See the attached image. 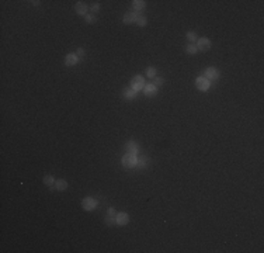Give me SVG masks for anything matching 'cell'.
<instances>
[{
	"instance_id": "obj_24",
	"label": "cell",
	"mask_w": 264,
	"mask_h": 253,
	"mask_svg": "<svg viewBox=\"0 0 264 253\" xmlns=\"http://www.w3.org/2000/svg\"><path fill=\"white\" fill-rule=\"evenodd\" d=\"M117 214H118V212L115 211L114 208H108V209H107V215H108V217H114L115 218V217H117Z\"/></svg>"
},
{
	"instance_id": "obj_23",
	"label": "cell",
	"mask_w": 264,
	"mask_h": 253,
	"mask_svg": "<svg viewBox=\"0 0 264 253\" xmlns=\"http://www.w3.org/2000/svg\"><path fill=\"white\" fill-rule=\"evenodd\" d=\"M164 83V79L163 77H155V83H153V85L156 86V87H159V86H162Z\"/></svg>"
},
{
	"instance_id": "obj_9",
	"label": "cell",
	"mask_w": 264,
	"mask_h": 253,
	"mask_svg": "<svg viewBox=\"0 0 264 253\" xmlns=\"http://www.w3.org/2000/svg\"><path fill=\"white\" fill-rule=\"evenodd\" d=\"M125 149H126V153H131V155H136L139 150V146L135 141H128L125 144Z\"/></svg>"
},
{
	"instance_id": "obj_5",
	"label": "cell",
	"mask_w": 264,
	"mask_h": 253,
	"mask_svg": "<svg viewBox=\"0 0 264 253\" xmlns=\"http://www.w3.org/2000/svg\"><path fill=\"white\" fill-rule=\"evenodd\" d=\"M204 77H205V79H208L209 82H212V80H216L218 77H219V72H218L215 68H207L205 69V73H204Z\"/></svg>"
},
{
	"instance_id": "obj_11",
	"label": "cell",
	"mask_w": 264,
	"mask_h": 253,
	"mask_svg": "<svg viewBox=\"0 0 264 253\" xmlns=\"http://www.w3.org/2000/svg\"><path fill=\"white\" fill-rule=\"evenodd\" d=\"M79 56L76 55V53H68V55L65 56V65L66 66H73L76 65L77 62H79Z\"/></svg>"
},
{
	"instance_id": "obj_8",
	"label": "cell",
	"mask_w": 264,
	"mask_h": 253,
	"mask_svg": "<svg viewBox=\"0 0 264 253\" xmlns=\"http://www.w3.org/2000/svg\"><path fill=\"white\" fill-rule=\"evenodd\" d=\"M139 14L136 12H128L125 16H124L122 21L125 24H132V23H136V20H138Z\"/></svg>"
},
{
	"instance_id": "obj_20",
	"label": "cell",
	"mask_w": 264,
	"mask_h": 253,
	"mask_svg": "<svg viewBox=\"0 0 264 253\" xmlns=\"http://www.w3.org/2000/svg\"><path fill=\"white\" fill-rule=\"evenodd\" d=\"M185 37H187V39H188V41H191V42L197 41V34L194 33V31H188L187 35H185Z\"/></svg>"
},
{
	"instance_id": "obj_22",
	"label": "cell",
	"mask_w": 264,
	"mask_h": 253,
	"mask_svg": "<svg viewBox=\"0 0 264 253\" xmlns=\"http://www.w3.org/2000/svg\"><path fill=\"white\" fill-rule=\"evenodd\" d=\"M84 18H86V23H87V24H94V23H96V17L91 16V14H87Z\"/></svg>"
},
{
	"instance_id": "obj_7",
	"label": "cell",
	"mask_w": 264,
	"mask_h": 253,
	"mask_svg": "<svg viewBox=\"0 0 264 253\" xmlns=\"http://www.w3.org/2000/svg\"><path fill=\"white\" fill-rule=\"evenodd\" d=\"M143 94L146 97H155L156 94H157V87L155 85H145L143 87Z\"/></svg>"
},
{
	"instance_id": "obj_1",
	"label": "cell",
	"mask_w": 264,
	"mask_h": 253,
	"mask_svg": "<svg viewBox=\"0 0 264 253\" xmlns=\"http://www.w3.org/2000/svg\"><path fill=\"white\" fill-rule=\"evenodd\" d=\"M136 163H138V158L136 155H131V153H126L125 156L122 158V165L128 169L136 168Z\"/></svg>"
},
{
	"instance_id": "obj_15",
	"label": "cell",
	"mask_w": 264,
	"mask_h": 253,
	"mask_svg": "<svg viewBox=\"0 0 264 253\" xmlns=\"http://www.w3.org/2000/svg\"><path fill=\"white\" fill-rule=\"evenodd\" d=\"M136 94H138V91L136 90H134V89H128V90H125L124 91V97L126 99V100H131V99H135L136 97Z\"/></svg>"
},
{
	"instance_id": "obj_28",
	"label": "cell",
	"mask_w": 264,
	"mask_h": 253,
	"mask_svg": "<svg viewBox=\"0 0 264 253\" xmlns=\"http://www.w3.org/2000/svg\"><path fill=\"white\" fill-rule=\"evenodd\" d=\"M31 3L34 4V6H38V4H39V2H38V0H35V2H31Z\"/></svg>"
},
{
	"instance_id": "obj_18",
	"label": "cell",
	"mask_w": 264,
	"mask_h": 253,
	"mask_svg": "<svg viewBox=\"0 0 264 253\" xmlns=\"http://www.w3.org/2000/svg\"><path fill=\"white\" fill-rule=\"evenodd\" d=\"M146 76L150 77V79H155L156 77V68L155 66H149V68L146 69Z\"/></svg>"
},
{
	"instance_id": "obj_12",
	"label": "cell",
	"mask_w": 264,
	"mask_h": 253,
	"mask_svg": "<svg viewBox=\"0 0 264 253\" xmlns=\"http://www.w3.org/2000/svg\"><path fill=\"white\" fill-rule=\"evenodd\" d=\"M75 9H76V13L79 16H87V10H89V7H87V4L86 3H83V2H77L76 3V6H75Z\"/></svg>"
},
{
	"instance_id": "obj_21",
	"label": "cell",
	"mask_w": 264,
	"mask_h": 253,
	"mask_svg": "<svg viewBox=\"0 0 264 253\" xmlns=\"http://www.w3.org/2000/svg\"><path fill=\"white\" fill-rule=\"evenodd\" d=\"M146 23H148V21H146V18H145L143 16H139L138 20H136V24H138L139 27H145V25H146Z\"/></svg>"
},
{
	"instance_id": "obj_27",
	"label": "cell",
	"mask_w": 264,
	"mask_h": 253,
	"mask_svg": "<svg viewBox=\"0 0 264 253\" xmlns=\"http://www.w3.org/2000/svg\"><path fill=\"white\" fill-rule=\"evenodd\" d=\"M76 55L79 56V58H82V56L84 55V49H83V48H79V49H77V52H76Z\"/></svg>"
},
{
	"instance_id": "obj_6",
	"label": "cell",
	"mask_w": 264,
	"mask_h": 253,
	"mask_svg": "<svg viewBox=\"0 0 264 253\" xmlns=\"http://www.w3.org/2000/svg\"><path fill=\"white\" fill-rule=\"evenodd\" d=\"M197 48H198V51H208L211 48V41L208 38L197 39Z\"/></svg>"
},
{
	"instance_id": "obj_26",
	"label": "cell",
	"mask_w": 264,
	"mask_h": 253,
	"mask_svg": "<svg viewBox=\"0 0 264 253\" xmlns=\"http://www.w3.org/2000/svg\"><path fill=\"white\" fill-rule=\"evenodd\" d=\"M90 12L91 13H97V12H100V4L97 3V4H93V6L90 7Z\"/></svg>"
},
{
	"instance_id": "obj_17",
	"label": "cell",
	"mask_w": 264,
	"mask_h": 253,
	"mask_svg": "<svg viewBox=\"0 0 264 253\" xmlns=\"http://www.w3.org/2000/svg\"><path fill=\"white\" fill-rule=\"evenodd\" d=\"M185 52L190 53V55H195V53L198 52V48H197L195 45H193V44H188L187 47H185Z\"/></svg>"
},
{
	"instance_id": "obj_13",
	"label": "cell",
	"mask_w": 264,
	"mask_h": 253,
	"mask_svg": "<svg viewBox=\"0 0 264 253\" xmlns=\"http://www.w3.org/2000/svg\"><path fill=\"white\" fill-rule=\"evenodd\" d=\"M55 188L58 190V191H65L66 188H68V182L63 179H59L55 182Z\"/></svg>"
},
{
	"instance_id": "obj_16",
	"label": "cell",
	"mask_w": 264,
	"mask_h": 253,
	"mask_svg": "<svg viewBox=\"0 0 264 253\" xmlns=\"http://www.w3.org/2000/svg\"><path fill=\"white\" fill-rule=\"evenodd\" d=\"M55 182H56V180L53 179V176H51V174H47V176H44V183L48 186V187H53Z\"/></svg>"
},
{
	"instance_id": "obj_19",
	"label": "cell",
	"mask_w": 264,
	"mask_h": 253,
	"mask_svg": "<svg viewBox=\"0 0 264 253\" xmlns=\"http://www.w3.org/2000/svg\"><path fill=\"white\" fill-rule=\"evenodd\" d=\"M104 224H106L107 227H112V225H115L117 222H115V218L114 217H106V219H104Z\"/></svg>"
},
{
	"instance_id": "obj_4",
	"label": "cell",
	"mask_w": 264,
	"mask_h": 253,
	"mask_svg": "<svg viewBox=\"0 0 264 253\" xmlns=\"http://www.w3.org/2000/svg\"><path fill=\"white\" fill-rule=\"evenodd\" d=\"M82 207L86 211H93L97 207V201L91 197H86V198H83V201H82Z\"/></svg>"
},
{
	"instance_id": "obj_2",
	"label": "cell",
	"mask_w": 264,
	"mask_h": 253,
	"mask_svg": "<svg viewBox=\"0 0 264 253\" xmlns=\"http://www.w3.org/2000/svg\"><path fill=\"white\" fill-rule=\"evenodd\" d=\"M131 87L134 89V90H136V91L142 90V89L145 87V79H143V76H141V75H136V76L132 77Z\"/></svg>"
},
{
	"instance_id": "obj_3",
	"label": "cell",
	"mask_w": 264,
	"mask_h": 253,
	"mask_svg": "<svg viewBox=\"0 0 264 253\" xmlns=\"http://www.w3.org/2000/svg\"><path fill=\"white\" fill-rule=\"evenodd\" d=\"M195 86L198 90L201 91H207L209 89V86H211V82H209L208 79H205L204 76H200L195 79Z\"/></svg>"
},
{
	"instance_id": "obj_10",
	"label": "cell",
	"mask_w": 264,
	"mask_h": 253,
	"mask_svg": "<svg viewBox=\"0 0 264 253\" xmlns=\"http://www.w3.org/2000/svg\"><path fill=\"white\" fill-rule=\"evenodd\" d=\"M115 222H117V225L124 227V225H126L129 222V215L126 214V212H120V214H117V217H115Z\"/></svg>"
},
{
	"instance_id": "obj_25",
	"label": "cell",
	"mask_w": 264,
	"mask_h": 253,
	"mask_svg": "<svg viewBox=\"0 0 264 253\" xmlns=\"http://www.w3.org/2000/svg\"><path fill=\"white\" fill-rule=\"evenodd\" d=\"M146 165V159H143V158H142V159H138V163H136V168H143V166Z\"/></svg>"
},
{
	"instance_id": "obj_14",
	"label": "cell",
	"mask_w": 264,
	"mask_h": 253,
	"mask_svg": "<svg viewBox=\"0 0 264 253\" xmlns=\"http://www.w3.org/2000/svg\"><path fill=\"white\" fill-rule=\"evenodd\" d=\"M132 4H134V9L136 10V13L142 12V10L146 7V3H145V2H142V0H135V2H132Z\"/></svg>"
}]
</instances>
